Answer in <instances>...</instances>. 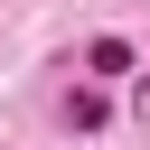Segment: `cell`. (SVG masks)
<instances>
[{"label": "cell", "instance_id": "cell-1", "mask_svg": "<svg viewBox=\"0 0 150 150\" xmlns=\"http://www.w3.org/2000/svg\"><path fill=\"white\" fill-rule=\"evenodd\" d=\"M84 66H94V75H122V66H131V47H122V38H94V56H84Z\"/></svg>", "mask_w": 150, "mask_h": 150}, {"label": "cell", "instance_id": "cell-2", "mask_svg": "<svg viewBox=\"0 0 150 150\" xmlns=\"http://www.w3.org/2000/svg\"><path fill=\"white\" fill-rule=\"evenodd\" d=\"M66 122L75 131H103V94H66Z\"/></svg>", "mask_w": 150, "mask_h": 150}]
</instances>
